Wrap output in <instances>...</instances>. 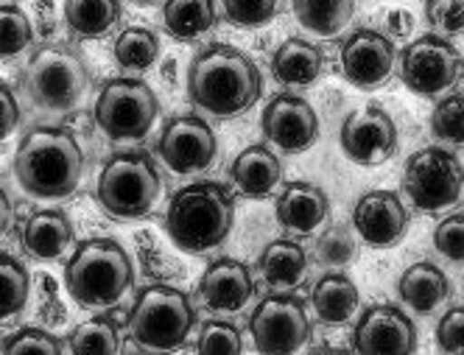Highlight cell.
<instances>
[{
	"label": "cell",
	"instance_id": "40",
	"mask_svg": "<svg viewBox=\"0 0 464 355\" xmlns=\"http://www.w3.org/2000/svg\"><path fill=\"white\" fill-rule=\"evenodd\" d=\"M437 341H440V350L464 355V305L450 308V311L440 319Z\"/></svg>",
	"mask_w": 464,
	"mask_h": 355
},
{
	"label": "cell",
	"instance_id": "37",
	"mask_svg": "<svg viewBox=\"0 0 464 355\" xmlns=\"http://www.w3.org/2000/svg\"><path fill=\"white\" fill-rule=\"evenodd\" d=\"M9 355H31V352H40V355H56L62 352L64 347L48 333V331H40V328H20L17 333L6 336L4 347H0Z\"/></svg>",
	"mask_w": 464,
	"mask_h": 355
},
{
	"label": "cell",
	"instance_id": "35",
	"mask_svg": "<svg viewBox=\"0 0 464 355\" xmlns=\"http://www.w3.org/2000/svg\"><path fill=\"white\" fill-rule=\"evenodd\" d=\"M198 352L205 355H238L244 350L241 333L236 325H227V321H208L198 333Z\"/></svg>",
	"mask_w": 464,
	"mask_h": 355
},
{
	"label": "cell",
	"instance_id": "2",
	"mask_svg": "<svg viewBox=\"0 0 464 355\" xmlns=\"http://www.w3.org/2000/svg\"><path fill=\"white\" fill-rule=\"evenodd\" d=\"M84 157L76 135L64 126H34L14 154V177L37 199H64L79 187Z\"/></svg>",
	"mask_w": 464,
	"mask_h": 355
},
{
	"label": "cell",
	"instance_id": "25",
	"mask_svg": "<svg viewBox=\"0 0 464 355\" xmlns=\"http://www.w3.org/2000/svg\"><path fill=\"white\" fill-rule=\"evenodd\" d=\"M308 269V257L305 249L294 241H272L260 254V274L272 288L277 292H288V288H296L305 277Z\"/></svg>",
	"mask_w": 464,
	"mask_h": 355
},
{
	"label": "cell",
	"instance_id": "33",
	"mask_svg": "<svg viewBox=\"0 0 464 355\" xmlns=\"http://www.w3.org/2000/svg\"><path fill=\"white\" fill-rule=\"evenodd\" d=\"M430 132L450 146H464V95H448L434 107Z\"/></svg>",
	"mask_w": 464,
	"mask_h": 355
},
{
	"label": "cell",
	"instance_id": "18",
	"mask_svg": "<svg viewBox=\"0 0 464 355\" xmlns=\"http://www.w3.org/2000/svg\"><path fill=\"white\" fill-rule=\"evenodd\" d=\"M198 294H202V300H205V305L210 311L236 313L255 294L252 272L241 261H232V257H218V261H213L205 269L202 280H198Z\"/></svg>",
	"mask_w": 464,
	"mask_h": 355
},
{
	"label": "cell",
	"instance_id": "17",
	"mask_svg": "<svg viewBox=\"0 0 464 355\" xmlns=\"http://www.w3.org/2000/svg\"><path fill=\"white\" fill-rule=\"evenodd\" d=\"M355 233L375 249H392L401 244L409 227V213L401 197L392 190H370L355 202L353 210Z\"/></svg>",
	"mask_w": 464,
	"mask_h": 355
},
{
	"label": "cell",
	"instance_id": "3",
	"mask_svg": "<svg viewBox=\"0 0 464 355\" xmlns=\"http://www.w3.org/2000/svg\"><path fill=\"white\" fill-rule=\"evenodd\" d=\"M236 224V202L216 182H193L179 187L165 213V230L174 246L202 254L227 241Z\"/></svg>",
	"mask_w": 464,
	"mask_h": 355
},
{
	"label": "cell",
	"instance_id": "29",
	"mask_svg": "<svg viewBox=\"0 0 464 355\" xmlns=\"http://www.w3.org/2000/svg\"><path fill=\"white\" fill-rule=\"evenodd\" d=\"M31 294V277L17 257L0 252V321L17 316Z\"/></svg>",
	"mask_w": 464,
	"mask_h": 355
},
{
	"label": "cell",
	"instance_id": "30",
	"mask_svg": "<svg viewBox=\"0 0 464 355\" xmlns=\"http://www.w3.org/2000/svg\"><path fill=\"white\" fill-rule=\"evenodd\" d=\"M118 328L115 321L107 316H92L82 325L73 328V333L68 336V352H79V355H98V352H118Z\"/></svg>",
	"mask_w": 464,
	"mask_h": 355
},
{
	"label": "cell",
	"instance_id": "14",
	"mask_svg": "<svg viewBox=\"0 0 464 355\" xmlns=\"http://www.w3.org/2000/svg\"><path fill=\"white\" fill-rule=\"evenodd\" d=\"M353 350L367 355H406L417 350V328L394 305H370L355 321Z\"/></svg>",
	"mask_w": 464,
	"mask_h": 355
},
{
	"label": "cell",
	"instance_id": "4",
	"mask_svg": "<svg viewBox=\"0 0 464 355\" xmlns=\"http://www.w3.org/2000/svg\"><path fill=\"white\" fill-rule=\"evenodd\" d=\"M64 283L79 305L92 311L112 308L131 285V261L118 241L90 238L71 254L64 266Z\"/></svg>",
	"mask_w": 464,
	"mask_h": 355
},
{
	"label": "cell",
	"instance_id": "44",
	"mask_svg": "<svg viewBox=\"0 0 464 355\" xmlns=\"http://www.w3.org/2000/svg\"><path fill=\"white\" fill-rule=\"evenodd\" d=\"M9 221H12V205L6 199L4 187H0V235H4L9 230Z\"/></svg>",
	"mask_w": 464,
	"mask_h": 355
},
{
	"label": "cell",
	"instance_id": "1",
	"mask_svg": "<svg viewBox=\"0 0 464 355\" xmlns=\"http://www.w3.org/2000/svg\"><path fill=\"white\" fill-rule=\"evenodd\" d=\"M188 92L202 112L216 118H236L255 107L263 92V79L244 51L213 43L190 62Z\"/></svg>",
	"mask_w": 464,
	"mask_h": 355
},
{
	"label": "cell",
	"instance_id": "26",
	"mask_svg": "<svg viewBox=\"0 0 464 355\" xmlns=\"http://www.w3.org/2000/svg\"><path fill=\"white\" fill-rule=\"evenodd\" d=\"M121 20L118 0H64V23L79 40L107 37Z\"/></svg>",
	"mask_w": 464,
	"mask_h": 355
},
{
	"label": "cell",
	"instance_id": "20",
	"mask_svg": "<svg viewBox=\"0 0 464 355\" xmlns=\"http://www.w3.org/2000/svg\"><path fill=\"white\" fill-rule=\"evenodd\" d=\"M280 177H283L280 159L266 146H249L232 163V182L249 199L269 197L277 187Z\"/></svg>",
	"mask_w": 464,
	"mask_h": 355
},
{
	"label": "cell",
	"instance_id": "42",
	"mask_svg": "<svg viewBox=\"0 0 464 355\" xmlns=\"http://www.w3.org/2000/svg\"><path fill=\"white\" fill-rule=\"evenodd\" d=\"M37 283L43 285V300H45L43 313H45V319H51L53 325H59V321L64 319V311H62L59 297H56V283H53L48 274H40V277H37Z\"/></svg>",
	"mask_w": 464,
	"mask_h": 355
},
{
	"label": "cell",
	"instance_id": "5",
	"mask_svg": "<svg viewBox=\"0 0 464 355\" xmlns=\"http://www.w3.org/2000/svg\"><path fill=\"white\" fill-rule=\"evenodd\" d=\"M87 64L84 59L64 43H48L31 53L23 90L40 110L71 112L82 104L87 92Z\"/></svg>",
	"mask_w": 464,
	"mask_h": 355
},
{
	"label": "cell",
	"instance_id": "43",
	"mask_svg": "<svg viewBox=\"0 0 464 355\" xmlns=\"http://www.w3.org/2000/svg\"><path fill=\"white\" fill-rule=\"evenodd\" d=\"M386 25H389L392 37H409L414 31V14L406 12V9H394V12H389Z\"/></svg>",
	"mask_w": 464,
	"mask_h": 355
},
{
	"label": "cell",
	"instance_id": "27",
	"mask_svg": "<svg viewBox=\"0 0 464 355\" xmlns=\"http://www.w3.org/2000/svg\"><path fill=\"white\" fill-rule=\"evenodd\" d=\"M162 23L174 40H198L216 25V0H165Z\"/></svg>",
	"mask_w": 464,
	"mask_h": 355
},
{
	"label": "cell",
	"instance_id": "7",
	"mask_svg": "<svg viewBox=\"0 0 464 355\" xmlns=\"http://www.w3.org/2000/svg\"><path fill=\"white\" fill-rule=\"evenodd\" d=\"M160 193V174L140 149L115 151L98 177V202L115 218H140Z\"/></svg>",
	"mask_w": 464,
	"mask_h": 355
},
{
	"label": "cell",
	"instance_id": "34",
	"mask_svg": "<svg viewBox=\"0 0 464 355\" xmlns=\"http://www.w3.org/2000/svg\"><path fill=\"white\" fill-rule=\"evenodd\" d=\"M224 12L238 28H263L277 14V0H224Z\"/></svg>",
	"mask_w": 464,
	"mask_h": 355
},
{
	"label": "cell",
	"instance_id": "21",
	"mask_svg": "<svg viewBox=\"0 0 464 355\" xmlns=\"http://www.w3.org/2000/svg\"><path fill=\"white\" fill-rule=\"evenodd\" d=\"M324 71V53L308 40H285L272 56V73L285 87H308Z\"/></svg>",
	"mask_w": 464,
	"mask_h": 355
},
{
	"label": "cell",
	"instance_id": "6",
	"mask_svg": "<svg viewBox=\"0 0 464 355\" xmlns=\"http://www.w3.org/2000/svg\"><path fill=\"white\" fill-rule=\"evenodd\" d=\"M196 325V311L185 292L165 283L146 285L129 311V331L140 347L177 350Z\"/></svg>",
	"mask_w": 464,
	"mask_h": 355
},
{
	"label": "cell",
	"instance_id": "12",
	"mask_svg": "<svg viewBox=\"0 0 464 355\" xmlns=\"http://www.w3.org/2000/svg\"><path fill=\"white\" fill-rule=\"evenodd\" d=\"M461 71V53L442 37L425 34L406 45L401 56L403 84L417 95H437L448 90Z\"/></svg>",
	"mask_w": 464,
	"mask_h": 355
},
{
	"label": "cell",
	"instance_id": "47",
	"mask_svg": "<svg viewBox=\"0 0 464 355\" xmlns=\"http://www.w3.org/2000/svg\"><path fill=\"white\" fill-rule=\"evenodd\" d=\"M135 4H138V6H154L157 0H135Z\"/></svg>",
	"mask_w": 464,
	"mask_h": 355
},
{
	"label": "cell",
	"instance_id": "22",
	"mask_svg": "<svg viewBox=\"0 0 464 355\" xmlns=\"http://www.w3.org/2000/svg\"><path fill=\"white\" fill-rule=\"evenodd\" d=\"M73 241L71 221L56 210H40L23 224V246L37 261H53Z\"/></svg>",
	"mask_w": 464,
	"mask_h": 355
},
{
	"label": "cell",
	"instance_id": "15",
	"mask_svg": "<svg viewBox=\"0 0 464 355\" xmlns=\"http://www.w3.org/2000/svg\"><path fill=\"white\" fill-rule=\"evenodd\" d=\"M263 135L283 151H305L319 135V118L300 95L280 92L263 110Z\"/></svg>",
	"mask_w": 464,
	"mask_h": 355
},
{
	"label": "cell",
	"instance_id": "41",
	"mask_svg": "<svg viewBox=\"0 0 464 355\" xmlns=\"http://www.w3.org/2000/svg\"><path fill=\"white\" fill-rule=\"evenodd\" d=\"M20 123V107H17V99L14 92L0 84V143H4Z\"/></svg>",
	"mask_w": 464,
	"mask_h": 355
},
{
	"label": "cell",
	"instance_id": "28",
	"mask_svg": "<svg viewBox=\"0 0 464 355\" xmlns=\"http://www.w3.org/2000/svg\"><path fill=\"white\" fill-rule=\"evenodd\" d=\"M353 12L355 0H294V17L316 37H336Z\"/></svg>",
	"mask_w": 464,
	"mask_h": 355
},
{
	"label": "cell",
	"instance_id": "46",
	"mask_svg": "<svg viewBox=\"0 0 464 355\" xmlns=\"http://www.w3.org/2000/svg\"><path fill=\"white\" fill-rule=\"evenodd\" d=\"M174 68H177V62L174 59H169L162 64V79H174Z\"/></svg>",
	"mask_w": 464,
	"mask_h": 355
},
{
	"label": "cell",
	"instance_id": "38",
	"mask_svg": "<svg viewBox=\"0 0 464 355\" xmlns=\"http://www.w3.org/2000/svg\"><path fill=\"white\" fill-rule=\"evenodd\" d=\"M425 17L445 34L464 31V0H425Z\"/></svg>",
	"mask_w": 464,
	"mask_h": 355
},
{
	"label": "cell",
	"instance_id": "39",
	"mask_svg": "<svg viewBox=\"0 0 464 355\" xmlns=\"http://www.w3.org/2000/svg\"><path fill=\"white\" fill-rule=\"evenodd\" d=\"M434 246L448 261H464V216H448L434 230Z\"/></svg>",
	"mask_w": 464,
	"mask_h": 355
},
{
	"label": "cell",
	"instance_id": "23",
	"mask_svg": "<svg viewBox=\"0 0 464 355\" xmlns=\"http://www.w3.org/2000/svg\"><path fill=\"white\" fill-rule=\"evenodd\" d=\"M311 302L319 321H324V325H344L358 311V288L347 274L330 272L314 285Z\"/></svg>",
	"mask_w": 464,
	"mask_h": 355
},
{
	"label": "cell",
	"instance_id": "8",
	"mask_svg": "<svg viewBox=\"0 0 464 355\" xmlns=\"http://www.w3.org/2000/svg\"><path fill=\"white\" fill-rule=\"evenodd\" d=\"M160 112L157 95L146 82L112 79L102 87L92 107L95 126L110 140H140L149 135Z\"/></svg>",
	"mask_w": 464,
	"mask_h": 355
},
{
	"label": "cell",
	"instance_id": "36",
	"mask_svg": "<svg viewBox=\"0 0 464 355\" xmlns=\"http://www.w3.org/2000/svg\"><path fill=\"white\" fill-rule=\"evenodd\" d=\"M316 254L327 266H347L355 257V241H353L350 230L342 227V224H334L330 230H324L316 244Z\"/></svg>",
	"mask_w": 464,
	"mask_h": 355
},
{
	"label": "cell",
	"instance_id": "16",
	"mask_svg": "<svg viewBox=\"0 0 464 355\" xmlns=\"http://www.w3.org/2000/svg\"><path fill=\"white\" fill-rule=\"evenodd\" d=\"M342 73L350 84L361 90L381 87L394 68V45L378 31L361 28L342 43L339 51Z\"/></svg>",
	"mask_w": 464,
	"mask_h": 355
},
{
	"label": "cell",
	"instance_id": "10",
	"mask_svg": "<svg viewBox=\"0 0 464 355\" xmlns=\"http://www.w3.org/2000/svg\"><path fill=\"white\" fill-rule=\"evenodd\" d=\"M249 333L255 339V350L266 355H291L300 352L311 339V321L303 300L296 297H266L252 316Z\"/></svg>",
	"mask_w": 464,
	"mask_h": 355
},
{
	"label": "cell",
	"instance_id": "24",
	"mask_svg": "<svg viewBox=\"0 0 464 355\" xmlns=\"http://www.w3.org/2000/svg\"><path fill=\"white\" fill-rule=\"evenodd\" d=\"M397 292H401V300L406 308L417 313H430L445 302L450 285L442 269H437L434 264H414L403 272Z\"/></svg>",
	"mask_w": 464,
	"mask_h": 355
},
{
	"label": "cell",
	"instance_id": "11",
	"mask_svg": "<svg viewBox=\"0 0 464 355\" xmlns=\"http://www.w3.org/2000/svg\"><path fill=\"white\" fill-rule=\"evenodd\" d=\"M160 157L179 177L202 174L216 163L218 140L216 132L196 115H179L165 123L160 135Z\"/></svg>",
	"mask_w": 464,
	"mask_h": 355
},
{
	"label": "cell",
	"instance_id": "13",
	"mask_svg": "<svg viewBox=\"0 0 464 355\" xmlns=\"http://www.w3.org/2000/svg\"><path fill=\"white\" fill-rule=\"evenodd\" d=\"M342 149L355 166L375 168L397 151V126L381 107H361L342 123Z\"/></svg>",
	"mask_w": 464,
	"mask_h": 355
},
{
	"label": "cell",
	"instance_id": "9",
	"mask_svg": "<svg viewBox=\"0 0 464 355\" xmlns=\"http://www.w3.org/2000/svg\"><path fill=\"white\" fill-rule=\"evenodd\" d=\"M403 190L414 207L440 213L459 202L464 190V168L445 149H420L406 163Z\"/></svg>",
	"mask_w": 464,
	"mask_h": 355
},
{
	"label": "cell",
	"instance_id": "32",
	"mask_svg": "<svg viewBox=\"0 0 464 355\" xmlns=\"http://www.w3.org/2000/svg\"><path fill=\"white\" fill-rule=\"evenodd\" d=\"M31 40H34V28L28 17L17 6H0V59L23 53Z\"/></svg>",
	"mask_w": 464,
	"mask_h": 355
},
{
	"label": "cell",
	"instance_id": "19",
	"mask_svg": "<svg viewBox=\"0 0 464 355\" xmlns=\"http://www.w3.org/2000/svg\"><path fill=\"white\" fill-rule=\"evenodd\" d=\"M330 213L327 193L311 182H288L277 199V221L288 233L311 235Z\"/></svg>",
	"mask_w": 464,
	"mask_h": 355
},
{
	"label": "cell",
	"instance_id": "31",
	"mask_svg": "<svg viewBox=\"0 0 464 355\" xmlns=\"http://www.w3.org/2000/svg\"><path fill=\"white\" fill-rule=\"evenodd\" d=\"M160 56V43L146 28H126L115 40V59L121 68L149 71Z\"/></svg>",
	"mask_w": 464,
	"mask_h": 355
},
{
	"label": "cell",
	"instance_id": "45",
	"mask_svg": "<svg viewBox=\"0 0 464 355\" xmlns=\"http://www.w3.org/2000/svg\"><path fill=\"white\" fill-rule=\"evenodd\" d=\"M37 12H40V17L45 23V31H51V23H53V6H51V0H40Z\"/></svg>",
	"mask_w": 464,
	"mask_h": 355
}]
</instances>
